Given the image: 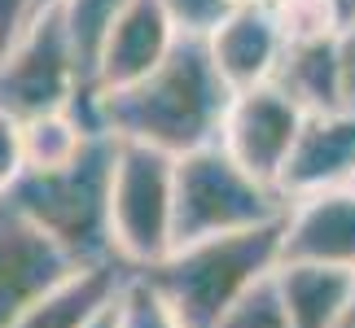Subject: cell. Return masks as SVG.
<instances>
[{"instance_id":"1","label":"cell","mask_w":355,"mask_h":328,"mask_svg":"<svg viewBox=\"0 0 355 328\" xmlns=\"http://www.w3.org/2000/svg\"><path fill=\"white\" fill-rule=\"evenodd\" d=\"M105 136L128 145H149L171 158L220 140L233 92L215 71L202 39H180L154 75L119 92H92Z\"/></svg>"},{"instance_id":"27","label":"cell","mask_w":355,"mask_h":328,"mask_svg":"<svg viewBox=\"0 0 355 328\" xmlns=\"http://www.w3.org/2000/svg\"><path fill=\"white\" fill-rule=\"evenodd\" d=\"M233 5H268V0H233Z\"/></svg>"},{"instance_id":"10","label":"cell","mask_w":355,"mask_h":328,"mask_svg":"<svg viewBox=\"0 0 355 328\" xmlns=\"http://www.w3.org/2000/svg\"><path fill=\"white\" fill-rule=\"evenodd\" d=\"M180 35H175L171 18L162 13L158 0H132L110 26V35L101 39L97 62H92V92H119L136 84V79L154 75L162 62L175 53Z\"/></svg>"},{"instance_id":"9","label":"cell","mask_w":355,"mask_h":328,"mask_svg":"<svg viewBox=\"0 0 355 328\" xmlns=\"http://www.w3.org/2000/svg\"><path fill=\"white\" fill-rule=\"evenodd\" d=\"M281 263H311L355 276V184L320 188L285 206Z\"/></svg>"},{"instance_id":"7","label":"cell","mask_w":355,"mask_h":328,"mask_svg":"<svg viewBox=\"0 0 355 328\" xmlns=\"http://www.w3.org/2000/svg\"><path fill=\"white\" fill-rule=\"evenodd\" d=\"M303 122H307V109L290 92L281 84H263L250 92H233L220 145L250 175H259L272 188H281V175L290 167L298 136H303Z\"/></svg>"},{"instance_id":"19","label":"cell","mask_w":355,"mask_h":328,"mask_svg":"<svg viewBox=\"0 0 355 328\" xmlns=\"http://www.w3.org/2000/svg\"><path fill=\"white\" fill-rule=\"evenodd\" d=\"M114 328H184V324L162 307V298L141 276H132L114 307Z\"/></svg>"},{"instance_id":"17","label":"cell","mask_w":355,"mask_h":328,"mask_svg":"<svg viewBox=\"0 0 355 328\" xmlns=\"http://www.w3.org/2000/svg\"><path fill=\"white\" fill-rule=\"evenodd\" d=\"M268 9L285 35V48L324 44V39H338V31L347 26L338 0H268Z\"/></svg>"},{"instance_id":"15","label":"cell","mask_w":355,"mask_h":328,"mask_svg":"<svg viewBox=\"0 0 355 328\" xmlns=\"http://www.w3.org/2000/svg\"><path fill=\"white\" fill-rule=\"evenodd\" d=\"M277 84L290 92L307 114L343 109V79H338L334 39H324V44H303V48H285Z\"/></svg>"},{"instance_id":"4","label":"cell","mask_w":355,"mask_h":328,"mask_svg":"<svg viewBox=\"0 0 355 328\" xmlns=\"http://www.w3.org/2000/svg\"><path fill=\"white\" fill-rule=\"evenodd\" d=\"M285 206L281 188L250 175L220 140L175 158V245L272 228Z\"/></svg>"},{"instance_id":"26","label":"cell","mask_w":355,"mask_h":328,"mask_svg":"<svg viewBox=\"0 0 355 328\" xmlns=\"http://www.w3.org/2000/svg\"><path fill=\"white\" fill-rule=\"evenodd\" d=\"M114 307H119V302H114ZM97 328H114V311H110V316H105V320H101Z\"/></svg>"},{"instance_id":"21","label":"cell","mask_w":355,"mask_h":328,"mask_svg":"<svg viewBox=\"0 0 355 328\" xmlns=\"http://www.w3.org/2000/svg\"><path fill=\"white\" fill-rule=\"evenodd\" d=\"M26 175V149H22V118L0 109V197H9Z\"/></svg>"},{"instance_id":"13","label":"cell","mask_w":355,"mask_h":328,"mask_svg":"<svg viewBox=\"0 0 355 328\" xmlns=\"http://www.w3.org/2000/svg\"><path fill=\"white\" fill-rule=\"evenodd\" d=\"M132 271L123 263L84 267L58 289H49L40 302H31L9 328H97L114 311V302L128 289Z\"/></svg>"},{"instance_id":"5","label":"cell","mask_w":355,"mask_h":328,"mask_svg":"<svg viewBox=\"0 0 355 328\" xmlns=\"http://www.w3.org/2000/svg\"><path fill=\"white\" fill-rule=\"evenodd\" d=\"M110 245L132 276L175 250V158L119 140L110 184Z\"/></svg>"},{"instance_id":"14","label":"cell","mask_w":355,"mask_h":328,"mask_svg":"<svg viewBox=\"0 0 355 328\" xmlns=\"http://www.w3.org/2000/svg\"><path fill=\"white\" fill-rule=\"evenodd\" d=\"M277 293L290 316V328H338L355 298V276L334 267L311 263H281L277 267Z\"/></svg>"},{"instance_id":"23","label":"cell","mask_w":355,"mask_h":328,"mask_svg":"<svg viewBox=\"0 0 355 328\" xmlns=\"http://www.w3.org/2000/svg\"><path fill=\"white\" fill-rule=\"evenodd\" d=\"M334 53H338V79H343V109H355V22L338 31Z\"/></svg>"},{"instance_id":"20","label":"cell","mask_w":355,"mask_h":328,"mask_svg":"<svg viewBox=\"0 0 355 328\" xmlns=\"http://www.w3.org/2000/svg\"><path fill=\"white\" fill-rule=\"evenodd\" d=\"M272 276H277V271H272ZM272 276L259 284V289L245 293L215 328H290V316H285V307H281V293H277V280Z\"/></svg>"},{"instance_id":"18","label":"cell","mask_w":355,"mask_h":328,"mask_svg":"<svg viewBox=\"0 0 355 328\" xmlns=\"http://www.w3.org/2000/svg\"><path fill=\"white\" fill-rule=\"evenodd\" d=\"M158 5L171 18L175 35L180 39H202V44H207V39L220 31V22L237 9L233 0H158Z\"/></svg>"},{"instance_id":"6","label":"cell","mask_w":355,"mask_h":328,"mask_svg":"<svg viewBox=\"0 0 355 328\" xmlns=\"http://www.w3.org/2000/svg\"><path fill=\"white\" fill-rule=\"evenodd\" d=\"M84 88V71L58 9H44L0 53V109L22 122L53 109H71Z\"/></svg>"},{"instance_id":"3","label":"cell","mask_w":355,"mask_h":328,"mask_svg":"<svg viewBox=\"0 0 355 328\" xmlns=\"http://www.w3.org/2000/svg\"><path fill=\"white\" fill-rule=\"evenodd\" d=\"M114 136H97L71 167L62 171H26L13 201L71 254L75 267H101L119 263L110 245V184H114Z\"/></svg>"},{"instance_id":"8","label":"cell","mask_w":355,"mask_h":328,"mask_svg":"<svg viewBox=\"0 0 355 328\" xmlns=\"http://www.w3.org/2000/svg\"><path fill=\"white\" fill-rule=\"evenodd\" d=\"M71 254L49 237L13 197H0V328H9L31 302L71 280Z\"/></svg>"},{"instance_id":"25","label":"cell","mask_w":355,"mask_h":328,"mask_svg":"<svg viewBox=\"0 0 355 328\" xmlns=\"http://www.w3.org/2000/svg\"><path fill=\"white\" fill-rule=\"evenodd\" d=\"M62 5V0H40V13H44V9H58Z\"/></svg>"},{"instance_id":"22","label":"cell","mask_w":355,"mask_h":328,"mask_svg":"<svg viewBox=\"0 0 355 328\" xmlns=\"http://www.w3.org/2000/svg\"><path fill=\"white\" fill-rule=\"evenodd\" d=\"M40 18V0H0V53Z\"/></svg>"},{"instance_id":"12","label":"cell","mask_w":355,"mask_h":328,"mask_svg":"<svg viewBox=\"0 0 355 328\" xmlns=\"http://www.w3.org/2000/svg\"><path fill=\"white\" fill-rule=\"evenodd\" d=\"M343 184H355V109L307 114L303 136L290 154V167L281 175L285 201Z\"/></svg>"},{"instance_id":"24","label":"cell","mask_w":355,"mask_h":328,"mask_svg":"<svg viewBox=\"0 0 355 328\" xmlns=\"http://www.w3.org/2000/svg\"><path fill=\"white\" fill-rule=\"evenodd\" d=\"M338 328H355V298H351V307H347V316L338 320Z\"/></svg>"},{"instance_id":"2","label":"cell","mask_w":355,"mask_h":328,"mask_svg":"<svg viewBox=\"0 0 355 328\" xmlns=\"http://www.w3.org/2000/svg\"><path fill=\"white\" fill-rule=\"evenodd\" d=\"M281 267V224L211 237L175 250L141 271V280L162 298L184 328H215L250 289H259Z\"/></svg>"},{"instance_id":"11","label":"cell","mask_w":355,"mask_h":328,"mask_svg":"<svg viewBox=\"0 0 355 328\" xmlns=\"http://www.w3.org/2000/svg\"><path fill=\"white\" fill-rule=\"evenodd\" d=\"M207 53L228 92H250L277 84L285 62V35L268 5H237L220 22V31L207 39Z\"/></svg>"},{"instance_id":"16","label":"cell","mask_w":355,"mask_h":328,"mask_svg":"<svg viewBox=\"0 0 355 328\" xmlns=\"http://www.w3.org/2000/svg\"><path fill=\"white\" fill-rule=\"evenodd\" d=\"M128 5L132 0H62L58 5L62 22H66V35H71V44H75L79 71H84V84L92 79V62H97L101 39L110 35V26L119 22V13Z\"/></svg>"}]
</instances>
